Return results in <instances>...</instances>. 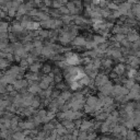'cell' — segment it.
Masks as SVG:
<instances>
[{
	"label": "cell",
	"mask_w": 140,
	"mask_h": 140,
	"mask_svg": "<svg viewBox=\"0 0 140 140\" xmlns=\"http://www.w3.org/2000/svg\"><path fill=\"white\" fill-rule=\"evenodd\" d=\"M6 31H7V24L0 22V33H3V32H6Z\"/></svg>",
	"instance_id": "6da1fadb"
},
{
	"label": "cell",
	"mask_w": 140,
	"mask_h": 140,
	"mask_svg": "<svg viewBox=\"0 0 140 140\" xmlns=\"http://www.w3.org/2000/svg\"><path fill=\"white\" fill-rule=\"evenodd\" d=\"M1 17H3V12L1 11V10H0V18H1Z\"/></svg>",
	"instance_id": "7a4b0ae2"
}]
</instances>
